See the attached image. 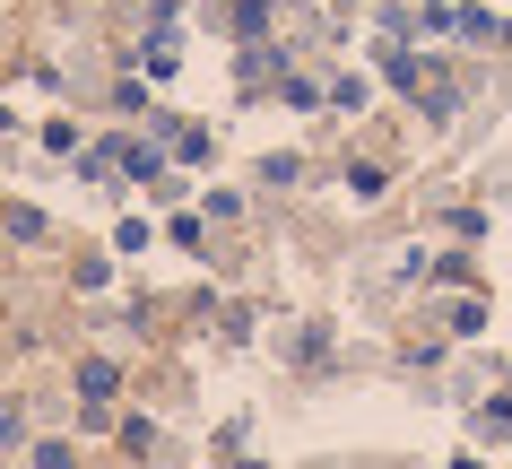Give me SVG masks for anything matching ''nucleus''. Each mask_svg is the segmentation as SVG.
I'll use <instances>...</instances> for the list:
<instances>
[{"label":"nucleus","mask_w":512,"mask_h":469,"mask_svg":"<svg viewBox=\"0 0 512 469\" xmlns=\"http://www.w3.org/2000/svg\"><path fill=\"white\" fill-rule=\"evenodd\" d=\"M139 70H148V79H174V70H183V44H174V35H148V44H139Z\"/></svg>","instance_id":"f257e3e1"},{"label":"nucleus","mask_w":512,"mask_h":469,"mask_svg":"<svg viewBox=\"0 0 512 469\" xmlns=\"http://www.w3.org/2000/svg\"><path fill=\"white\" fill-rule=\"evenodd\" d=\"M157 131L174 139V157H183V166H209V148H217V139L200 131V122H157Z\"/></svg>","instance_id":"f03ea898"},{"label":"nucleus","mask_w":512,"mask_h":469,"mask_svg":"<svg viewBox=\"0 0 512 469\" xmlns=\"http://www.w3.org/2000/svg\"><path fill=\"white\" fill-rule=\"evenodd\" d=\"M79 391H87V400H96V409H105L113 391H122V374H113L105 357H87V365H79Z\"/></svg>","instance_id":"7ed1b4c3"},{"label":"nucleus","mask_w":512,"mask_h":469,"mask_svg":"<svg viewBox=\"0 0 512 469\" xmlns=\"http://www.w3.org/2000/svg\"><path fill=\"white\" fill-rule=\"evenodd\" d=\"M270 70H278L270 44H243V61H235V79H243V87H252V79H270Z\"/></svg>","instance_id":"20e7f679"},{"label":"nucleus","mask_w":512,"mask_h":469,"mask_svg":"<svg viewBox=\"0 0 512 469\" xmlns=\"http://www.w3.org/2000/svg\"><path fill=\"white\" fill-rule=\"evenodd\" d=\"M35 139H44L53 157H70V148H79V122H61V113H53V122H44V131H35Z\"/></svg>","instance_id":"39448f33"},{"label":"nucleus","mask_w":512,"mask_h":469,"mask_svg":"<svg viewBox=\"0 0 512 469\" xmlns=\"http://www.w3.org/2000/svg\"><path fill=\"white\" fill-rule=\"evenodd\" d=\"M270 27V0H235V35H261Z\"/></svg>","instance_id":"423d86ee"},{"label":"nucleus","mask_w":512,"mask_h":469,"mask_svg":"<svg viewBox=\"0 0 512 469\" xmlns=\"http://www.w3.org/2000/svg\"><path fill=\"white\" fill-rule=\"evenodd\" d=\"M35 469H79V452L70 443H35Z\"/></svg>","instance_id":"0eeeda50"},{"label":"nucleus","mask_w":512,"mask_h":469,"mask_svg":"<svg viewBox=\"0 0 512 469\" xmlns=\"http://www.w3.org/2000/svg\"><path fill=\"white\" fill-rule=\"evenodd\" d=\"M27 435V417H18V400H0V443H18Z\"/></svg>","instance_id":"6e6552de"}]
</instances>
